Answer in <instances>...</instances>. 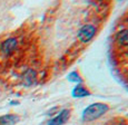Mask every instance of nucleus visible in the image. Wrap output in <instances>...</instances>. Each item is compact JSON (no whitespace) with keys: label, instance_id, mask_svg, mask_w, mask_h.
<instances>
[{"label":"nucleus","instance_id":"nucleus-8","mask_svg":"<svg viewBox=\"0 0 128 125\" xmlns=\"http://www.w3.org/2000/svg\"><path fill=\"white\" fill-rule=\"evenodd\" d=\"M116 41L120 46H128V29H122L116 35Z\"/></svg>","mask_w":128,"mask_h":125},{"label":"nucleus","instance_id":"nucleus-4","mask_svg":"<svg viewBox=\"0 0 128 125\" xmlns=\"http://www.w3.org/2000/svg\"><path fill=\"white\" fill-rule=\"evenodd\" d=\"M69 117H70V111L67 108H64V109H61L55 117L49 119L47 124L48 125H64L68 122Z\"/></svg>","mask_w":128,"mask_h":125},{"label":"nucleus","instance_id":"nucleus-6","mask_svg":"<svg viewBox=\"0 0 128 125\" xmlns=\"http://www.w3.org/2000/svg\"><path fill=\"white\" fill-rule=\"evenodd\" d=\"M72 96L76 98H82V97H87L90 95V92L88 90V88H86L84 85L78 84L77 86L72 89Z\"/></svg>","mask_w":128,"mask_h":125},{"label":"nucleus","instance_id":"nucleus-2","mask_svg":"<svg viewBox=\"0 0 128 125\" xmlns=\"http://www.w3.org/2000/svg\"><path fill=\"white\" fill-rule=\"evenodd\" d=\"M96 33H97V28H96L95 25H92V24H86V25H84L78 30V34H77L78 40L82 44H88L90 40H92Z\"/></svg>","mask_w":128,"mask_h":125},{"label":"nucleus","instance_id":"nucleus-7","mask_svg":"<svg viewBox=\"0 0 128 125\" xmlns=\"http://www.w3.org/2000/svg\"><path fill=\"white\" fill-rule=\"evenodd\" d=\"M19 121V117L14 114H7L0 116V125H14Z\"/></svg>","mask_w":128,"mask_h":125},{"label":"nucleus","instance_id":"nucleus-3","mask_svg":"<svg viewBox=\"0 0 128 125\" xmlns=\"http://www.w3.org/2000/svg\"><path fill=\"white\" fill-rule=\"evenodd\" d=\"M18 47V39L16 37H9L0 45V54L4 56H10Z\"/></svg>","mask_w":128,"mask_h":125},{"label":"nucleus","instance_id":"nucleus-5","mask_svg":"<svg viewBox=\"0 0 128 125\" xmlns=\"http://www.w3.org/2000/svg\"><path fill=\"white\" fill-rule=\"evenodd\" d=\"M37 80V73L32 68H28L22 74V84L26 86H31Z\"/></svg>","mask_w":128,"mask_h":125},{"label":"nucleus","instance_id":"nucleus-1","mask_svg":"<svg viewBox=\"0 0 128 125\" xmlns=\"http://www.w3.org/2000/svg\"><path fill=\"white\" fill-rule=\"evenodd\" d=\"M109 106L105 103H94L90 104L89 106H87L82 111V117L84 122H92L95 119L99 118L100 116H102L104 114L108 112Z\"/></svg>","mask_w":128,"mask_h":125},{"label":"nucleus","instance_id":"nucleus-9","mask_svg":"<svg viewBox=\"0 0 128 125\" xmlns=\"http://www.w3.org/2000/svg\"><path fill=\"white\" fill-rule=\"evenodd\" d=\"M68 79L72 83H77V84H82V78L80 77V75L78 74L77 72H72L68 75Z\"/></svg>","mask_w":128,"mask_h":125}]
</instances>
